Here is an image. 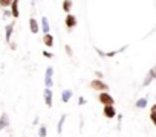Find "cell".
<instances>
[{"mask_svg":"<svg viewBox=\"0 0 156 137\" xmlns=\"http://www.w3.org/2000/svg\"><path fill=\"white\" fill-rule=\"evenodd\" d=\"M147 102H148V101H147V98H139V99L136 101V104H135V105H136V108L142 110V108H145V107H147Z\"/></svg>","mask_w":156,"mask_h":137,"instance_id":"15","label":"cell"},{"mask_svg":"<svg viewBox=\"0 0 156 137\" xmlns=\"http://www.w3.org/2000/svg\"><path fill=\"white\" fill-rule=\"evenodd\" d=\"M52 76H54V67L49 65L46 68V73H44V85H46V89H52V85H54Z\"/></svg>","mask_w":156,"mask_h":137,"instance_id":"3","label":"cell"},{"mask_svg":"<svg viewBox=\"0 0 156 137\" xmlns=\"http://www.w3.org/2000/svg\"><path fill=\"white\" fill-rule=\"evenodd\" d=\"M148 73L151 75V78H153V79H156V64H154V65L150 68V70H148Z\"/></svg>","mask_w":156,"mask_h":137,"instance_id":"22","label":"cell"},{"mask_svg":"<svg viewBox=\"0 0 156 137\" xmlns=\"http://www.w3.org/2000/svg\"><path fill=\"white\" fill-rule=\"evenodd\" d=\"M95 76H97V79H103V73L101 72H95Z\"/></svg>","mask_w":156,"mask_h":137,"instance_id":"26","label":"cell"},{"mask_svg":"<svg viewBox=\"0 0 156 137\" xmlns=\"http://www.w3.org/2000/svg\"><path fill=\"white\" fill-rule=\"evenodd\" d=\"M19 3H20V0H12L11 2V15L14 17V18H17L19 15H20V11H19Z\"/></svg>","mask_w":156,"mask_h":137,"instance_id":"8","label":"cell"},{"mask_svg":"<svg viewBox=\"0 0 156 137\" xmlns=\"http://www.w3.org/2000/svg\"><path fill=\"white\" fill-rule=\"evenodd\" d=\"M103 114H104V117H107V119H113V117H116L115 105H104V107H103Z\"/></svg>","mask_w":156,"mask_h":137,"instance_id":"5","label":"cell"},{"mask_svg":"<svg viewBox=\"0 0 156 137\" xmlns=\"http://www.w3.org/2000/svg\"><path fill=\"white\" fill-rule=\"evenodd\" d=\"M37 134H38V137H46L48 135V126L46 125H40Z\"/></svg>","mask_w":156,"mask_h":137,"instance_id":"17","label":"cell"},{"mask_svg":"<svg viewBox=\"0 0 156 137\" xmlns=\"http://www.w3.org/2000/svg\"><path fill=\"white\" fill-rule=\"evenodd\" d=\"M76 17L75 15H72V14H67L66 17H64V25H66V28H67V32H70L75 26H76Z\"/></svg>","mask_w":156,"mask_h":137,"instance_id":"4","label":"cell"},{"mask_svg":"<svg viewBox=\"0 0 156 137\" xmlns=\"http://www.w3.org/2000/svg\"><path fill=\"white\" fill-rule=\"evenodd\" d=\"M29 31H31L32 34H37V32L40 31V26H38L35 17H31V18H29Z\"/></svg>","mask_w":156,"mask_h":137,"instance_id":"10","label":"cell"},{"mask_svg":"<svg viewBox=\"0 0 156 137\" xmlns=\"http://www.w3.org/2000/svg\"><path fill=\"white\" fill-rule=\"evenodd\" d=\"M38 122H40V119H38V116H37V117L34 119V122H32V123H34V126H35V125H38Z\"/></svg>","mask_w":156,"mask_h":137,"instance_id":"27","label":"cell"},{"mask_svg":"<svg viewBox=\"0 0 156 137\" xmlns=\"http://www.w3.org/2000/svg\"><path fill=\"white\" fill-rule=\"evenodd\" d=\"M41 41H43L44 46H48V47H52V46H54V37H52L51 34H43Z\"/></svg>","mask_w":156,"mask_h":137,"instance_id":"13","label":"cell"},{"mask_svg":"<svg viewBox=\"0 0 156 137\" xmlns=\"http://www.w3.org/2000/svg\"><path fill=\"white\" fill-rule=\"evenodd\" d=\"M12 32H14V23L6 25V28H5V40H6L8 44L11 43V35H12Z\"/></svg>","mask_w":156,"mask_h":137,"instance_id":"9","label":"cell"},{"mask_svg":"<svg viewBox=\"0 0 156 137\" xmlns=\"http://www.w3.org/2000/svg\"><path fill=\"white\" fill-rule=\"evenodd\" d=\"M64 122H66V114H63V116H61V119H60V122H58V125H57V132H58V134H61Z\"/></svg>","mask_w":156,"mask_h":137,"instance_id":"18","label":"cell"},{"mask_svg":"<svg viewBox=\"0 0 156 137\" xmlns=\"http://www.w3.org/2000/svg\"><path fill=\"white\" fill-rule=\"evenodd\" d=\"M41 53H43V56H44V58H49V59H51V58H54V53H52V52H48V50H43Z\"/></svg>","mask_w":156,"mask_h":137,"instance_id":"23","label":"cell"},{"mask_svg":"<svg viewBox=\"0 0 156 137\" xmlns=\"http://www.w3.org/2000/svg\"><path fill=\"white\" fill-rule=\"evenodd\" d=\"M52 90L51 89H44V92H43V99H44V104H46V107L48 108H51L52 107Z\"/></svg>","mask_w":156,"mask_h":137,"instance_id":"6","label":"cell"},{"mask_svg":"<svg viewBox=\"0 0 156 137\" xmlns=\"http://www.w3.org/2000/svg\"><path fill=\"white\" fill-rule=\"evenodd\" d=\"M9 126V116L8 113H2V116H0V131H3Z\"/></svg>","mask_w":156,"mask_h":137,"instance_id":"7","label":"cell"},{"mask_svg":"<svg viewBox=\"0 0 156 137\" xmlns=\"http://www.w3.org/2000/svg\"><path fill=\"white\" fill-rule=\"evenodd\" d=\"M98 101L103 105H115V99L109 92H100L98 93Z\"/></svg>","mask_w":156,"mask_h":137,"instance_id":"2","label":"cell"},{"mask_svg":"<svg viewBox=\"0 0 156 137\" xmlns=\"http://www.w3.org/2000/svg\"><path fill=\"white\" fill-rule=\"evenodd\" d=\"M72 96H73V92L72 90H63L61 92V102L63 104H67L72 99Z\"/></svg>","mask_w":156,"mask_h":137,"instance_id":"11","label":"cell"},{"mask_svg":"<svg viewBox=\"0 0 156 137\" xmlns=\"http://www.w3.org/2000/svg\"><path fill=\"white\" fill-rule=\"evenodd\" d=\"M11 2L12 0H0V6H2L3 9H6V8L11 6Z\"/></svg>","mask_w":156,"mask_h":137,"instance_id":"20","label":"cell"},{"mask_svg":"<svg viewBox=\"0 0 156 137\" xmlns=\"http://www.w3.org/2000/svg\"><path fill=\"white\" fill-rule=\"evenodd\" d=\"M150 120H151V123L156 126V104H153L151 108H150Z\"/></svg>","mask_w":156,"mask_h":137,"instance_id":"16","label":"cell"},{"mask_svg":"<svg viewBox=\"0 0 156 137\" xmlns=\"http://www.w3.org/2000/svg\"><path fill=\"white\" fill-rule=\"evenodd\" d=\"M151 81H153L151 75H150V73H147V75H145V78H144V81H142V85H144V87H147V85H148Z\"/></svg>","mask_w":156,"mask_h":137,"instance_id":"19","label":"cell"},{"mask_svg":"<svg viewBox=\"0 0 156 137\" xmlns=\"http://www.w3.org/2000/svg\"><path fill=\"white\" fill-rule=\"evenodd\" d=\"M72 6H73L72 0H63V11H64L66 14H70V11H72Z\"/></svg>","mask_w":156,"mask_h":137,"instance_id":"14","label":"cell"},{"mask_svg":"<svg viewBox=\"0 0 156 137\" xmlns=\"http://www.w3.org/2000/svg\"><path fill=\"white\" fill-rule=\"evenodd\" d=\"M3 15H5V17H12V15H11V11H9V9H3Z\"/></svg>","mask_w":156,"mask_h":137,"instance_id":"25","label":"cell"},{"mask_svg":"<svg viewBox=\"0 0 156 137\" xmlns=\"http://www.w3.org/2000/svg\"><path fill=\"white\" fill-rule=\"evenodd\" d=\"M40 31H43V34H49L51 31V25L48 22V17H41V26H40Z\"/></svg>","mask_w":156,"mask_h":137,"instance_id":"12","label":"cell"},{"mask_svg":"<svg viewBox=\"0 0 156 137\" xmlns=\"http://www.w3.org/2000/svg\"><path fill=\"white\" fill-rule=\"evenodd\" d=\"M84 104H86V99L83 96H80V98H78V105H84Z\"/></svg>","mask_w":156,"mask_h":137,"instance_id":"24","label":"cell"},{"mask_svg":"<svg viewBox=\"0 0 156 137\" xmlns=\"http://www.w3.org/2000/svg\"><path fill=\"white\" fill-rule=\"evenodd\" d=\"M89 85H90L92 90H97L98 93H100V92H109V85H107L103 79H97V78H95V79L90 81Z\"/></svg>","mask_w":156,"mask_h":137,"instance_id":"1","label":"cell"},{"mask_svg":"<svg viewBox=\"0 0 156 137\" xmlns=\"http://www.w3.org/2000/svg\"><path fill=\"white\" fill-rule=\"evenodd\" d=\"M64 50H66V55H67V56H72V55H73V50H72V47H70L69 44L64 46Z\"/></svg>","mask_w":156,"mask_h":137,"instance_id":"21","label":"cell"}]
</instances>
